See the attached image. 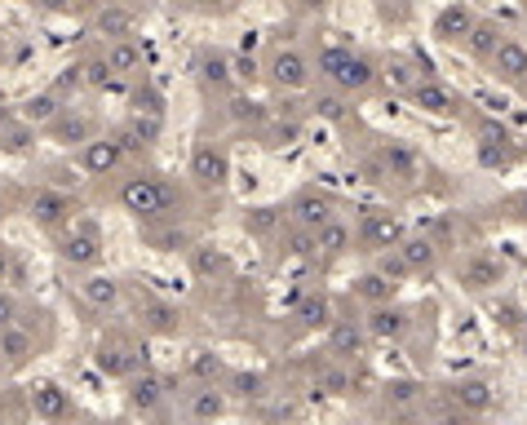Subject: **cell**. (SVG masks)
<instances>
[{
	"mask_svg": "<svg viewBox=\"0 0 527 425\" xmlns=\"http://www.w3.org/2000/svg\"><path fill=\"white\" fill-rule=\"evenodd\" d=\"M27 315V302L18 293H9V288H0V328L18 324V319Z\"/></svg>",
	"mask_w": 527,
	"mask_h": 425,
	"instance_id": "43",
	"label": "cell"
},
{
	"mask_svg": "<svg viewBox=\"0 0 527 425\" xmlns=\"http://www.w3.org/2000/svg\"><path fill=\"white\" fill-rule=\"evenodd\" d=\"M138 324L147 337H178L182 333V310L169 302H142L138 306Z\"/></svg>",
	"mask_w": 527,
	"mask_h": 425,
	"instance_id": "31",
	"label": "cell"
},
{
	"mask_svg": "<svg viewBox=\"0 0 527 425\" xmlns=\"http://www.w3.org/2000/svg\"><path fill=\"white\" fill-rule=\"evenodd\" d=\"M133 107H138V111H160V116H164V98H160V93H155V89H147V93H133Z\"/></svg>",
	"mask_w": 527,
	"mask_h": 425,
	"instance_id": "46",
	"label": "cell"
},
{
	"mask_svg": "<svg viewBox=\"0 0 527 425\" xmlns=\"http://www.w3.org/2000/svg\"><path fill=\"white\" fill-rule=\"evenodd\" d=\"M142 244H151L155 253H186L195 235L178 226V217H160V222H142Z\"/></svg>",
	"mask_w": 527,
	"mask_h": 425,
	"instance_id": "26",
	"label": "cell"
},
{
	"mask_svg": "<svg viewBox=\"0 0 527 425\" xmlns=\"http://www.w3.org/2000/svg\"><path fill=\"white\" fill-rule=\"evenodd\" d=\"M364 328H368L372 341H403L412 333V310L399 306V297H395V302H381V306H372Z\"/></svg>",
	"mask_w": 527,
	"mask_h": 425,
	"instance_id": "18",
	"label": "cell"
},
{
	"mask_svg": "<svg viewBox=\"0 0 527 425\" xmlns=\"http://www.w3.org/2000/svg\"><path fill=\"white\" fill-rule=\"evenodd\" d=\"M315 111H319V120H333V124H341V120L350 116L346 93H328V98H319V102H315Z\"/></svg>",
	"mask_w": 527,
	"mask_h": 425,
	"instance_id": "44",
	"label": "cell"
},
{
	"mask_svg": "<svg viewBox=\"0 0 527 425\" xmlns=\"http://www.w3.org/2000/svg\"><path fill=\"white\" fill-rule=\"evenodd\" d=\"M76 293H80V302H85L93 315H116L120 302H124V288H120V279H111V275H85L76 284Z\"/></svg>",
	"mask_w": 527,
	"mask_h": 425,
	"instance_id": "22",
	"label": "cell"
},
{
	"mask_svg": "<svg viewBox=\"0 0 527 425\" xmlns=\"http://www.w3.org/2000/svg\"><path fill=\"white\" fill-rule=\"evenodd\" d=\"M226 116H231L235 124H262V120H266V111H262V102H253L248 93H240V98L226 102Z\"/></svg>",
	"mask_w": 527,
	"mask_h": 425,
	"instance_id": "41",
	"label": "cell"
},
{
	"mask_svg": "<svg viewBox=\"0 0 527 425\" xmlns=\"http://www.w3.org/2000/svg\"><path fill=\"white\" fill-rule=\"evenodd\" d=\"M204 5H217V0H204Z\"/></svg>",
	"mask_w": 527,
	"mask_h": 425,
	"instance_id": "54",
	"label": "cell"
},
{
	"mask_svg": "<svg viewBox=\"0 0 527 425\" xmlns=\"http://www.w3.org/2000/svg\"><path fill=\"white\" fill-rule=\"evenodd\" d=\"M169 399H173V381L164 372H155L151 364L138 368L133 377H124V408L133 417H155V412H164Z\"/></svg>",
	"mask_w": 527,
	"mask_h": 425,
	"instance_id": "6",
	"label": "cell"
},
{
	"mask_svg": "<svg viewBox=\"0 0 527 425\" xmlns=\"http://www.w3.org/2000/svg\"><path fill=\"white\" fill-rule=\"evenodd\" d=\"M76 76H80V89H89V93H102V89L111 85V80H116V76H111V67H107V58H102V54L80 58V62H76Z\"/></svg>",
	"mask_w": 527,
	"mask_h": 425,
	"instance_id": "39",
	"label": "cell"
},
{
	"mask_svg": "<svg viewBox=\"0 0 527 425\" xmlns=\"http://www.w3.org/2000/svg\"><path fill=\"white\" fill-rule=\"evenodd\" d=\"M315 386L324 390V395H350V390H355V372H350L346 359H328V364L315 372Z\"/></svg>",
	"mask_w": 527,
	"mask_h": 425,
	"instance_id": "38",
	"label": "cell"
},
{
	"mask_svg": "<svg viewBox=\"0 0 527 425\" xmlns=\"http://www.w3.org/2000/svg\"><path fill=\"white\" fill-rule=\"evenodd\" d=\"M231 71H235V85H253V80L262 76L257 58H248V54H231Z\"/></svg>",
	"mask_w": 527,
	"mask_h": 425,
	"instance_id": "45",
	"label": "cell"
},
{
	"mask_svg": "<svg viewBox=\"0 0 527 425\" xmlns=\"http://www.w3.org/2000/svg\"><path fill=\"white\" fill-rule=\"evenodd\" d=\"M186 178H191L195 191L204 195H222L231 186V151L222 142L204 138L191 147V160H186Z\"/></svg>",
	"mask_w": 527,
	"mask_h": 425,
	"instance_id": "4",
	"label": "cell"
},
{
	"mask_svg": "<svg viewBox=\"0 0 527 425\" xmlns=\"http://www.w3.org/2000/svg\"><path fill=\"white\" fill-rule=\"evenodd\" d=\"M40 133H49V138L58 142V147H80V142H89L93 133H98V124H93V120L85 116V111H76V107L67 102V107H62L58 116L49 120Z\"/></svg>",
	"mask_w": 527,
	"mask_h": 425,
	"instance_id": "23",
	"label": "cell"
},
{
	"mask_svg": "<svg viewBox=\"0 0 527 425\" xmlns=\"http://www.w3.org/2000/svg\"><path fill=\"white\" fill-rule=\"evenodd\" d=\"M279 217H284V209H253L244 217V231L248 235H271L279 226Z\"/></svg>",
	"mask_w": 527,
	"mask_h": 425,
	"instance_id": "42",
	"label": "cell"
},
{
	"mask_svg": "<svg viewBox=\"0 0 527 425\" xmlns=\"http://www.w3.org/2000/svg\"><path fill=\"white\" fill-rule=\"evenodd\" d=\"M448 399L457 403L461 412H474V417H483V412H492L496 390L488 386V381H479V377H461V381H452V386H448Z\"/></svg>",
	"mask_w": 527,
	"mask_h": 425,
	"instance_id": "30",
	"label": "cell"
},
{
	"mask_svg": "<svg viewBox=\"0 0 527 425\" xmlns=\"http://www.w3.org/2000/svg\"><path fill=\"white\" fill-rule=\"evenodd\" d=\"M421 76H430V67H417V62L403 58V54H399V58H390L386 67H381V80H386V85L395 89V93H408Z\"/></svg>",
	"mask_w": 527,
	"mask_h": 425,
	"instance_id": "37",
	"label": "cell"
},
{
	"mask_svg": "<svg viewBox=\"0 0 527 425\" xmlns=\"http://www.w3.org/2000/svg\"><path fill=\"white\" fill-rule=\"evenodd\" d=\"M36 14H67V0H27Z\"/></svg>",
	"mask_w": 527,
	"mask_h": 425,
	"instance_id": "49",
	"label": "cell"
},
{
	"mask_svg": "<svg viewBox=\"0 0 527 425\" xmlns=\"http://www.w3.org/2000/svg\"><path fill=\"white\" fill-rule=\"evenodd\" d=\"M226 390H222V381H195L191 390H186V403H182V412L191 421H213V417H226Z\"/></svg>",
	"mask_w": 527,
	"mask_h": 425,
	"instance_id": "24",
	"label": "cell"
},
{
	"mask_svg": "<svg viewBox=\"0 0 527 425\" xmlns=\"http://www.w3.org/2000/svg\"><path fill=\"white\" fill-rule=\"evenodd\" d=\"M54 248H58V262L71 266V271H98L102 257H107V235L93 217L80 213L71 226H62L54 235Z\"/></svg>",
	"mask_w": 527,
	"mask_h": 425,
	"instance_id": "2",
	"label": "cell"
},
{
	"mask_svg": "<svg viewBox=\"0 0 527 425\" xmlns=\"http://www.w3.org/2000/svg\"><path fill=\"white\" fill-rule=\"evenodd\" d=\"M195 80H200L204 93H226L235 85L231 54H222V49H200V54H195Z\"/></svg>",
	"mask_w": 527,
	"mask_h": 425,
	"instance_id": "25",
	"label": "cell"
},
{
	"mask_svg": "<svg viewBox=\"0 0 527 425\" xmlns=\"http://www.w3.org/2000/svg\"><path fill=\"white\" fill-rule=\"evenodd\" d=\"M310 244H315V253L324 257V262H337V257H346L350 248H355V226L341 213H333L328 222H319L315 231H310Z\"/></svg>",
	"mask_w": 527,
	"mask_h": 425,
	"instance_id": "20",
	"label": "cell"
},
{
	"mask_svg": "<svg viewBox=\"0 0 527 425\" xmlns=\"http://www.w3.org/2000/svg\"><path fill=\"white\" fill-rule=\"evenodd\" d=\"M350 288H355V297H359V302L381 306V302H395L403 284H399V279H390L386 271H381V266H372V271H364V275H359Z\"/></svg>",
	"mask_w": 527,
	"mask_h": 425,
	"instance_id": "32",
	"label": "cell"
},
{
	"mask_svg": "<svg viewBox=\"0 0 527 425\" xmlns=\"http://www.w3.org/2000/svg\"><path fill=\"white\" fill-rule=\"evenodd\" d=\"M293 319L306 328V333H324V328L337 319L333 315V297H328V293H302V302H297Z\"/></svg>",
	"mask_w": 527,
	"mask_h": 425,
	"instance_id": "33",
	"label": "cell"
},
{
	"mask_svg": "<svg viewBox=\"0 0 527 425\" xmlns=\"http://www.w3.org/2000/svg\"><path fill=\"white\" fill-rule=\"evenodd\" d=\"M186 257H191L195 279H204V284H213V279L231 275V257H226L222 248H213V244H191V248H186Z\"/></svg>",
	"mask_w": 527,
	"mask_h": 425,
	"instance_id": "34",
	"label": "cell"
},
{
	"mask_svg": "<svg viewBox=\"0 0 527 425\" xmlns=\"http://www.w3.org/2000/svg\"><path fill=\"white\" fill-rule=\"evenodd\" d=\"M408 98H412V107L430 120H457L461 116V98L443 85L439 76H421L417 85L408 89Z\"/></svg>",
	"mask_w": 527,
	"mask_h": 425,
	"instance_id": "12",
	"label": "cell"
},
{
	"mask_svg": "<svg viewBox=\"0 0 527 425\" xmlns=\"http://www.w3.org/2000/svg\"><path fill=\"white\" fill-rule=\"evenodd\" d=\"M89 27H93V36L107 45V40L138 36V14H133L129 5H116V0H107V5H98L89 14Z\"/></svg>",
	"mask_w": 527,
	"mask_h": 425,
	"instance_id": "19",
	"label": "cell"
},
{
	"mask_svg": "<svg viewBox=\"0 0 527 425\" xmlns=\"http://www.w3.org/2000/svg\"><path fill=\"white\" fill-rule=\"evenodd\" d=\"M76 217H80V200L71 191H62V186H36L27 195V222L40 226L45 235H58Z\"/></svg>",
	"mask_w": 527,
	"mask_h": 425,
	"instance_id": "5",
	"label": "cell"
},
{
	"mask_svg": "<svg viewBox=\"0 0 527 425\" xmlns=\"http://www.w3.org/2000/svg\"><path fill=\"white\" fill-rule=\"evenodd\" d=\"M474 18L479 14H474L465 0H452V5H443L439 14H434V40H443V45H461V40L470 36Z\"/></svg>",
	"mask_w": 527,
	"mask_h": 425,
	"instance_id": "28",
	"label": "cell"
},
{
	"mask_svg": "<svg viewBox=\"0 0 527 425\" xmlns=\"http://www.w3.org/2000/svg\"><path fill=\"white\" fill-rule=\"evenodd\" d=\"M102 58H107L111 76L133 80V76H142V67H147V45H142V36L107 40V45H102Z\"/></svg>",
	"mask_w": 527,
	"mask_h": 425,
	"instance_id": "21",
	"label": "cell"
},
{
	"mask_svg": "<svg viewBox=\"0 0 527 425\" xmlns=\"http://www.w3.org/2000/svg\"><path fill=\"white\" fill-rule=\"evenodd\" d=\"M111 133L124 142V151L129 155H147V151H155V142L164 138V116L160 111H138L133 107L120 129H111Z\"/></svg>",
	"mask_w": 527,
	"mask_h": 425,
	"instance_id": "14",
	"label": "cell"
},
{
	"mask_svg": "<svg viewBox=\"0 0 527 425\" xmlns=\"http://www.w3.org/2000/svg\"><path fill=\"white\" fill-rule=\"evenodd\" d=\"M461 288L465 293H488V288L501 284V262H496L492 253H470L461 262Z\"/></svg>",
	"mask_w": 527,
	"mask_h": 425,
	"instance_id": "29",
	"label": "cell"
},
{
	"mask_svg": "<svg viewBox=\"0 0 527 425\" xmlns=\"http://www.w3.org/2000/svg\"><path fill=\"white\" fill-rule=\"evenodd\" d=\"M5 217H9V213H5V195H0V226H5Z\"/></svg>",
	"mask_w": 527,
	"mask_h": 425,
	"instance_id": "52",
	"label": "cell"
},
{
	"mask_svg": "<svg viewBox=\"0 0 527 425\" xmlns=\"http://www.w3.org/2000/svg\"><path fill=\"white\" fill-rule=\"evenodd\" d=\"M377 80H381L377 58L355 54V49H346V58H341L337 67L328 71V85H333L337 93H346V98H359V93H368L372 85H377Z\"/></svg>",
	"mask_w": 527,
	"mask_h": 425,
	"instance_id": "9",
	"label": "cell"
},
{
	"mask_svg": "<svg viewBox=\"0 0 527 425\" xmlns=\"http://www.w3.org/2000/svg\"><path fill=\"white\" fill-rule=\"evenodd\" d=\"M488 67V76L496 85H510V89H527V45L514 36H505L501 45L492 49V58L483 62Z\"/></svg>",
	"mask_w": 527,
	"mask_h": 425,
	"instance_id": "15",
	"label": "cell"
},
{
	"mask_svg": "<svg viewBox=\"0 0 527 425\" xmlns=\"http://www.w3.org/2000/svg\"><path fill=\"white\" fill-rule=\"evenodd\" d=\"M76 164L85 178H116V173L129 164V151L116 133H93L89 142L76 147Z\"/></svg>",
	"mask_w": 527,
	"mask_h": 425,
	"instance_id": "7",
	"label": "cell"
},
{
	"mask_svg": "<svg viewBox=\"0 0 527 425\" xmlns=\"http://www.w3.org/2000/svg\"><path fill=\"white\" fill-rule=\"evenodd\" d=\"M328 333V355L333 359H346V364H359V359L368 355V328L364 319H333V324L324 328Z\"/></svg>",
	"mask_w": 527,
	"mask_h": 425,
	"instance_id": "16",
	"label": "cell"
},
{
	"mask_svg": "<svg viewBox=\"0 0 527 425\" xmlns=\"http://www.w3.org/2000/svg\"><path fill=\"white\" fill-rule=\"evenodd\" d=\"M93 368L111 381L133 377L138 368H147V341H138L129 328H111V333H102V341L93 346Z\"/></svg>",
	"mask_w": 527,
	"mask_h": 425,
	"instance_id": "3",
	"label": "cell"
},
{
	"mask_svg": "<svg viewBox=\"0 0 527 425\" xmlns=\"http://www.w3.org/2000/svg\"><path fill=\"white\" fill-rule=\"evenodd\" d=\"M40 350H45V341L31 333L27 319H18V324L0 328V368L23 372V368H31L40 359Z\"/></svg>",
	"mask_w": 527,
	"mask_h": 425,
	"instance_id": "10",
	"label": "cell"
},
{
	"mask_svg": "<svg viewBox=\"0 0 527 425\" xmlns=\"http://www.w3.org/2000/svg\"><path fill=\"white\" fill-rule=\"evenodd\" d=\"M98 5H107V0H67V14H85L89 18Z\"/></svg>",
	"mask_w": 527,
	"mask_h": 425,
	"instance_id": "50",
	"label": "cell"
},
{
	"mask_svg": "<svg viewBox=\"0 0 527 425\" xmlns=\"http://www.w3.org/2000/svg\"><path fill=\"white\" fill-rule=\"evenodd\" d=\"M395 253L403 257V266H408V275H430L434 266H439V240L434 235H403L395 244Z\"/></svg>",
	"mask_w": 527,
	"mask_h": 425,
	"instance_id": "27",
	"label": "cell"
},
{
	"mask_svg": "<svg viewBox=\"0 0 527 425\" xmlns=\"http://www.w3.org/2000/svg\"><path fill=\"white\" fill-rule=\"evenodd\" d=\"M116 204L133 222H160V217H178L182 209V186L164 173H129L116 186Z\"/></svg>",
	"mask_w": 527,
	"mask_h": 425,
	"instance_id": "1",
	"label": "cell"
},
{
	"mask_svg": "<svg viewBox=\"0 0 527 425\" xmlns=\"http://www.w3.org/2000/svg\"><path fill=\"white\" fill-rule=\"evenodd\" d=\"M186 377L191 381H222L226 377L222 355H213V350H195V355L186 359Z\"/></svg>",
	"mask_w": 527,
	"mask_h": 425,
	"instance_id": "40",
	"label": "cell"
},
{
	"mask_svg": "<svg viewBox=\"0 0 527 425\" xmlns=\"http://www.w3.org/2000/svg\"><path fill=\"white\" fill-rule=\"evenodd\" d=\"M386 399L408 403V399H417V386H412V381H390V386H386Z\"/></svg>",
	"mask_w": 527,
	"mask_h": 425,
	"instance_id": "47",
	"label": "cell"
},
{
	"mask_svg": "<svg viewBox=\"0 0 527 425\" xmlns=\"http://www.w3.org/2000/svg\"><path fill=\"white\" fill-rule=\"evenodd\" d=\"M403 235H408V226H403L399 213H390V209H368L364 222H359V231H355V240L364 244V253H386V248H395Z\"/></svg>",
	"mask_w": 527,
	"mask_h": 425,
	"instance_id": "13",
	"label": "cell"
},
{
	"mask_svg": "<svg viewBox=\"0 0 527 425\" xmlns=\"http://www.w3.org/2000/svg\"><path fill=\"white\" fill-rule=\"evenodd\" d=\"M333 213H337V200L324 191V186H302V191L288 200V217H293L302 231H315V226L328 222Z\"/></svg>",
	"mask_w": 527,
	"mask_h": 425,
	"instance_id": "17",
	"label": "cell"
},
{
	"mask_svg": "<svg viewBox=\"0 0 527 425\" xmlns=\"http://www.w3.org/2000/svg\"><path fill=\"white\" fill-rule=\"evenodd\" d=\"M306 5H310V9H324V5H328V0H306Z\"/></svg>",
	"mask_w": 527,
	"mask_h": 425,
	"instance_id": "53",
	"label": "cell"
},
{
	"mask_svg": "<svg viewBox=\"0 0 527 425\" xmlns=\"http://www.w3.org/2000/svg\"><path fill=\"white\" fill-rule=\"evenodd\" d=\"M514 209H519V217H523V222H527V191L519 195V200H514Z\"/></svg>",
	"mask_w": 527,
	"mask_h": 425,
	"instance_id": "51",
	"label": "cell"
},
{
	"mask_svg": "<svg viewBox=\"0 0 527 425\" xmlns=\"http://www.w3.org/2000/svg\"><path fill=\"white\" fill-rule=\"evenodd\" d=\"M505 40V31L496 27V18H474V27H470V36H465V49H470V58L474 62H488L492 58V49Z\"/></svg>",
	"mask_w": 527,
	"mask_h": 425,
	"instance_id": "36",
	"label": "cell"
},
{
	"mask_svg": "<svg viewBox=\"0 0 527 425\" xmlns=\"http://www.w3.org/2000/svg\"><path fill=\"white\" fill-rule=\"evenodd\" d=\"M9 275H14V248L0 240V288L9 284Z\"/></svg>",
	"mask_w": 527,
	"mask_h": 425,
	"instance_id": "48",
	"label": "cell"
},
{
	"mask_svg": "<svg viewBox=\"0 0 527 425\" xmlns=\"http://www.w3.org/2000/svg\"><path fill=\"white\" fill-rule=\"evenodd\" d=\"M27 408L36 421H71L76 417V399L62 381H31L27 386Z\"/></svg>",
	"mask_w": 527,
	"mask_h": 425,
	"instance_id": "11",
	"label": "cell"
},
{
	"mask_svg": "<svg viewBox=\"0 0 527 425\" xmlns=\"http://www.w3.org/2000/svg\"><path fill=\"white\" fill-rule=\"evenodd\" d=\"M62 107H67V98H62L58 89H45V93H31L23 107H18V116H23V120L31 124V129H45V124L54 120Z\"/></svg>",
	"mask_w": 527,
	"mask_h": 425,
	"instance_id": "35",
	"label": "cell"
},
{
	"mask_svg": "<svg viewBox=\"0 0 527 425\" xmlns=\"http://www.w3.org/2000/svg\"><path fill=\"white\" fill-rule=\"evenodd\" d=\"M262 71H266V80H271L279 93H302V89H310V80H315V62H310L302 49H293V45L271 49V58L262 62Z\"/></svg>",
	"mask_w": 527,
	"mask_h": 425,
	"instance_id": "8",
	"label": "cell"
}]
</instances>
